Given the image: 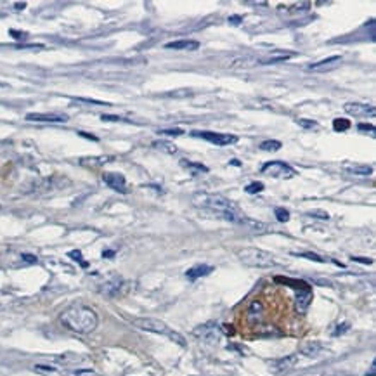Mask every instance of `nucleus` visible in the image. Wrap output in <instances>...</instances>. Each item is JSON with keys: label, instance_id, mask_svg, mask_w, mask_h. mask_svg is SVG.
<instances>
[{"label": "nucleus", "instance_id": "nucleus-28", "mask_svg": "<svg viewBox=\"0 0 376 376\" xmlns=\"http://www.w3.org/2000/svg\"><path fill=\"white\" fill-rule=\"evenodd\" d=\"M33 369L37 373H40V375H56L57 373L56 368H52V366H44V364H37Z\"/></svg>", "mask_w": 376, "mask_h": 376}, {"label": "nucleus", "instance_id": "nucleus-1", "mask_svg": "<svg viewBox=\"0 0 376 376\" xmlns=\"http://www.w3.org/2000/svg\"><path fill=\"white\" fill-rule=\"evenodd\" d=\"M193 205L196 208H201L205 212L215 215L217 219L229 220L232 224H241L245 226L248 217L238 210V206L232 205L227 198H224L222 194H213V193H196L193 194Z\"/></svg>", "mask_w": 376, "mask_h": 376}, {"label": "nucleus", "instance_id": "nucleus-13", "mask_svg": "<svg viewBox=\"0 0 376 376\" xmlns=\"http://www.w3.org/2000/svg\"><path fill=\"white\" fill-rule=\"evenodd\" d=\"M310 302H312V291H310V288L298 291L297 298H295V307H297L298 314H305L310 305Z\"/></svg>", "mask_w": 376, "mask_h": 376}, {"label": "nucleus", "instance_id": "nucleus-25", "mask_svg": "<svg viewBox=\"0 0 376 376\" xmlns=\"http://www.w3.org/2000/svg\"><path fill=\"white\" fill-rule=\"evenodd\" d=\"M276 281L277 283H284V284H290L291 288H297L298 291L300 290H307V284L303 283V281H293V279H284V277H276Z\"/></svg>", "mask_w": 376, "mask_h": 376}, {"label": "nucleus", "instance_id": "nucleus-3", "mask_svg": "<svg viewBox=\"0 0 376 376\" xmlns=\"http://www.w3.org/2000/svg\"><path fill=\"white\" fill-rule=\"evenodd\" d=\"M132 324H134L135 328L142 329V331H149V333H156V335L167 336V338H170L172 342H175L180 347L186 345L184 336L180 335V333L174 331L172 328H168L167 324L160 319H154V317H135V319L132 321Z\"/></svg>", "mask_w": 376, "mask_h": 376}, {"label": "nucleus", "instance_id": "nucleus-19", "mask_svg": "<svg viewBox=\"0 0 376 376\" xmlns=\"http://www.w3.org/2000/svg\"><path fill=\"white\" fill-rule=\"evenodd\" d=\"M321 350H323V345L319 342H305L300 347V354L305 355V357H316V355H319Z\"/></svg>", "mask_w": 376, "mask_h": 376}, {"label": "nucleus", "instance_id": "nucleus-6", "mask_svg": "<svg viewBox=\"0 0 376 376\" xmlns=\"http://www.w3.org/2000/svg\"><path fill=\"white\" fill-rule=\"evenodd\" d=\"M262 174L264 175H269V177H274V179H291L297 175V170L293 167H290L288 163L284 161H269L262 167Z\"/></svg>", "mask_w": 376, "mask_h": 376}, {"label": "nucleus", "instance_id": "nucleus-5", "mask_svg": "<svg viewBox=\"0 0 376 376\" xmlns=\"http://www.w3.org/2000/svg\"><path fill=\"white\" fill-rule=\"evenodd\" d=\"M70 184H71L70 180H68L66 177H63V175H50V177H45V179H38L35 180V182H31L30 187H28L25 193L38 194V196H42V194H52L61 189H66Z\"/></svg>", "mask_w": 376, "mask_h": 376}, {"label": "nucleus", "instance_id": "nucleus-42", "mask_svg": "<svg viewBox=\"0 0 376 376\" xmlns=\"http://www.w3.org/2000/svg\"><path fill=\"white\" fill-rule=\"evenodd\" d=\"M352 260L355 262H361V264H373L371 258H362V257H352Z\"/></svg>", "mask_w": 376, "mask_h": 376}, {"label": "nucleus", "instance_id": "nucleus-18", "mask_svg": "<svg viewBox=\"0 0 376 376\" xmlns=\"http://www.w3.org/2000/svg\"><path fill=\"white\" fill-rule=\"evenodd\" d=\"M213 271L212 265H205V264H200V265H194V267H191L189 271L186 272V277L191 281L198 279V277H203V276H208L210 272Z\"/></svg>", "mask_w": 376, "mask_h": 376}, {"label": "nucleus", "instance_id": "nucleus-33", "mask_svg": "<svg viewBox=\"0 0 376 376\" xmlns=\"http://www.w3.org/2000/svg\"><path fill=\"white\" fill-rule=\"evenodd\" d=\"M298 125H300V127H303V128H316L317 127L316 122H312V120H305V118L298 120Z\"/></svg>", "mask_w": 376, "mask_h": 376}, {"label": "nucleus", "instance_id": "nucleus-26", "mask_svg": "<svg viewBox=\"0 0 376 376\" xmlns=\"http://www.w3.org/2000/svg\"><path fill=\"white\" fill-rule=\"evenodd\" d=\"M333 128H335L336 132H345L350 128V122L345 118H336L333 120Z\"/></svg>", "mask_w": 376, "mask_h": 376}, {"label": "nucleus", "instance_id": "nucleus-38", "mask_svg": "<svg viewBox=\"0 0 376 376\" xmlns=\"http://www.w3.org/2000/svg\"><path fill=\"white\" fill-rule=\"evenodd\" d=\"M76 101H78V102H87V104L108 106V104H106V102H101V101H94V99H85V97H76Z\"/></svg>", "mask_w": 376, "mask_h": 376}, {"label": "nucleus", "instance_id": "nucleus-45", "mask_svg": "<svg viewBox=\"0 0 376 376\" xmlns=\"http://www.w3.org/2000/svg\"><path fill=\"white\" fill-rule=\"evenodd\" d=\"M229 21L234 23V25H239V23H241V18H239V16H232V18H229Z\"/></svg>", "mask_w": 376, "mask_h": 376}, {"label": "nucleus", "instance_id": "nucleus-20", "mask_svg": "<svg viewBox=\"0 0 376 376\" xmlns=\"http://www.w3.org/2000/svg\"><path fill=\"white\" fill-rule=\"evenodd\" d=\"M258 64V59L255 56H243V57H236V59L229 61L227 66L229 68H250Z\"/></svg>", "mask_w": 376, "mask_h": 376}, {"label": "nucleus", "instance_id": "nucleus-31", "mask_svg": "<svg viewBox=\"0 0 376 376\" xmlns=\"http://www.w3.org/2000/svg\"><path fill=\"white\" fill-rule=\"evenodd\" d=\"M293 255H297V257L309 258V260H314V262H319V264H324V262H326L323 257H319V255H316V253H310V251H303V253H293Z\"/></svg>", "mask_w": 376, "mask_h": 376}, {"label": "nucleus", "instance_id": "nucleus-46", "mask_svg": "<svg viewBox=\"0 0 376 376\" xmlns=\"http://www.w3.org/2000/svg\"><path fill=\"white\" fill-rule=\"evenodd\" d=\"M369 376H375V362L371 364V369H369V373H368Z\"/></svg>", "mask_w": 376, "mask_h": 376}, {"label": "nucleus", "instance_id": "nucleus-4", "mask_svg": "<svg viewBox=\"0 0 376 376\" xmlns=\"http://www.w3.org/2000/svg\"><path fill=\"white\" fill-rule=\"evenodd\" d=\"M238 258L248 267H257V269H269L274 267V257L269 251L260 248H241L238 250Z\"/></svg>", "mask_w": 376, "mask_h": 376}, {"label": "nucleus", "instance_id": "nucleus-11", "mask_svg": "<svg viewBox=\"0 0 376 376\" xmlns=\"http://www.w3.org/2000/svg\"><path fill=\"white\" fill-rule=\"evenodd\" d=\"M264 303L260 300H253V302L250 303L248 309H246V321H248L251 326L255 324H260L262 319H264Z\"/></svg>", "mask_w": 376, "mask_h": 376}, {"label": "nucleus", "instance_id": "nucleus-44", "mask_svg": "<svg viewBox=\"0 0 376 376\" xmlns=\"http://www.w3.org/2000/svg\"><path fill=\"white\" fill-rule=\"evenodd\" d=\"M224 331L227 333V335H234V329H232V326H227V324L224 326Z\"/></svg>", "mask_w": 376, "mask_h": 376}, {"label": "nucleus", "instance_id": "nucleus-41", "mask_svg": "<svg viewBox=\"0 0 376 376\" xmlns=\"http://www.w3.org/2000/svg\"><path fill=\"white\" fill-rule=\"evenodd\" d=\"M102 120H106V122H122L120 116H111V115H102Z\"/></svg>", "mask_w": 376, "mask_h": 376}, {"label": "nucleus", "instance_id": "nucleus-32", "mask_svg": "<svg viewBox=\"0 0 376 376\" xmlns=\"http://www.w3.org/2000/svg\"><path fill=\"white\" fill-rule=\"evenodd\" d=\"M68 255H70V257L73 258V260H76V262H78V264L82 265V267H87V262H85V260H83V258H82V253H80L78 250H75V251H70V253H68Z\"/></svg>", "mask_w": 376, "mask_h": 376}, {"label": "nucleus", "instance_id": "nucleus-14", "mask_svg": "<svg viewBox=\"0 0 376 376\" xmlns=\"http://www.w3.org/2000/svg\"><path fill=\"white\" fill-rule=\"evenodd\" d=\"M342 170L349 172V174H352V175H359V177H368V175L373 174V167L362 165V163H352V161L342 163Z\"/></svg>", "mask_w": 376, "mask_h": 376}, {"label": "nucleus", "instance_id": "nucleus-40", "mask_svg": "<svg viewBox=\"0 0 376 376\" xmlns=\"http://www.w3.org/2000/svg\"><path fill=\"white\" fill-rule=\"evenodd\" d=\"M21 257H23V260H25V262H28V264H37V257H35V255L23 253Z\"/></svg>", "mask_w": 376, "mask_h": 376}, {"label": "nucleus", "instance_id": "nucleus-10", "mask_svg": "<svg viewBox=\"0 0 376 376\" xmlns=\"http://www.w3.org/2000/svg\"><path fill=\"white\" fill-rule=\"evenodd\" d=\"M28 122H44V123H64L68 122L66 115L61 113H28Z\"/></svg>", "mask_w": 376, "mask_h": 376}, {"label": "nucleus", "instance_id": "nucleus-12", "mask_svg": "<svg viewBox=\"0 0 376 376\" xmlns=\"http://www.w3.org/2000/svg\"><path fill=\"white\" fill-rule=\"evenodd\" d=\"M102 180H104V184H108L111 189L123 194L127 193V182H125V177H123L122 174H111V172H108V174L102 175Z\"/></svg>", "mask_w": 376, "mask_h": 376}, {"label": "nucleus", "instance_id": "nucleus-30", "mask_svg": "<svg viewBox=\"0 0 376 376\" xmlns=\"http://www.w3.org/2000/svg\"><path fill=\"white\" fill-rule=\"evenodd\" d=\"M274 215H276V219L279 220V222H288V220H290V212L284 210V208H276Z\"/></svg>", "mask_w": 376, "mask_h": 376}, {"label": "nucleus", "instance_id": "nucleus-9", "mask_svg": "<svg viewBox=\"0 0 376 376\" xmlns=\"http://www.w3.org/2000/svg\"><path fill=\"white\" fill-rule=\"evenodd\" d=\"M345 111L355 118H373L375 116V108L371 104H362V102H347Z\"/></svg>", "mask_w": 376, "mask_h": 376}, {"label": "nucleus", "instance_id": "nucleus-17", "mask_svg": "<svg viewBox=\"0 0 376 376\" xmlns=\"http://www.w3.org/2000/svg\"><path fill=\"white\" fill-rule=\"evenodd\" d=\"M165 49H174V50H198L200 49V42L196 40H175L168 42Z\"/></svg>", "mask_w": 376, "mask_h": 376}, {"label": "nucleus", "instance_id": "nucleus-23", "mask_svg": "<svg viewBox=\"0 0 376 376\" xmlns=\"http://www.w3.org/2000/svg\"><path fill=\"white\" fill-rule=\"evenodd\" d=\"M153 148L160 149V151H163V153H168V154H175V153H177V146L172 144V142H167V141L153 142Z\"/></svg>", "mask_w": 376, "mask_h": 376}, {"label": "nucleus", "instance_id": "nucleus-48", "mask_svg": "<svg viewBox=\"0 0 376 376\" xmlns=\"http://www.w3.org/2000/svg\"><path fill=\"white\" fill-rule=\"evenodd\" d=\"M25 5H26V4H25V2H23V4H18V5H16V7H18V11H21V9L25 7Z\"/></svg>", "mask_w": 376, "mask_h": 376}, {"label": "nucleus", "instance_id": "nucleus-35", "mask_svg": "<svg viewBox=\"0 0 376 376\" xmlns=\"http://www.w3.org/2000/svg\"><path fill=\"white\" fill-rule=\"evenodd\" d=\"M71 376H96V373L92 369H76V371H71Z\"/></svg>", "mask_w": 376, "mask_h": 376}, {"label": "nucleus", "instance_id": "nucleus-39", "mask_svg": "<svg viewBox=\"0 0 376 376\" xmlns=\"http://www.w3.org/2000/svg\"><path fill=\"white\" fill-rule=\"evenodd\" d=\"M357 130L359 132H375V127H373V125H366V123H359Z\"/></svg>", "mask_w": 376, "mask_h": 376}, {"label": "nucleus", "instance_id": "nucleus-2", "mask_svg": "<svg viewBox=\"0 0 376 376\" xmlns=\"http://www.w3.org/2000/svg\"><path fill=\"white\" fill-rule=\"evenodd\" d=\"M59 321L70 331L78 333V335H89L97 328L99 317H97L96 310H92L90 307L71 305L61 312Z\"/></svg>", "mask_w": 376, "mask_h": 376}, {"label": "nucleus", "instance_id": "nucleus-47", "mask_svg": "<svg viewBox=\"0 0 376 376\" xmlns=\"http://www.w3.org/2000/svg\"><path fill=\"white\" fill-rule=\"evenodd\" d=\"M102 255H104V257H113V255H115V251H104Z\"/></svg>", "mask_w": 376, "mask_h": 376}, {"label": "nucleus", "instance_id": "nucleus-29", "mask_svg": "<svg viewBox=\"0 0 376 376\" xmlns=\"http://www.w3.org/2000/svg\"><path fill=\"white\" fill-rule=\"evenodd\" d=\"M245 191H246L248 194L262 193V191H264V184H262V182H251V184H248V186H246Z\"/></svg>", "mask_w": 376, "mask_h": 376}, {"label": "nucleus", "instance_id": "nucleus-37", "mask_svg": "<svg viewBox=\"0 0 376 376\" xmlns=\"http://www.w3.org/2000/svg\"><path fill=\"white\" fill-rule=\"evenodd\" d=\"M349 328H350V324L349 323H343V324H340V326H336V329L333 331V336H338V335H343L345 331H349Z\"/></svg>", "mask_w": 376, "mask_h": 376}, {"label": "nucleus", "instance_id": "nucleus-21", "mask_svg": "<svg viewBox=\"0 0 376 376\" xmlns=\"http://www.w3.org/2000/svg\"><path fill=\"white\" fill-rule=\"evenodd\" d=\"M340 61H342V57L340 56H331V57H328V59H323V61H319V63H316V64H310L309 71H324V70H328V68L335 66V64L340 63Z\"/></svg>", "mask_w": 376, "mask_h": 376}, {"label": "nucleus", "instance_id": "nucleus-22", "mask_svg": "<svg viewBox=\"0 0 376 376\" xmlns=\"http://www.w3.org/2000/svg\"><path fill=\"white\" fill-rule=\"evenodd\" d=\"M180 167L187 168L193 175H198L201 174V172H208V168L201 163H194V161H189V160H180Z\"/></svg>", "mask_w": 376, "mask_h": 376}, {"label": "nucleus", "instance_id": "nucleus-34", "mask_svg": "<svg viewBox=\"0 0 376 376\" xmlns=\"http://www.w3.org/2000/svg\"><path fill=\"white\" fill-rule=\"evenodd\" d=\"M309 217H316V219H321V220H328L329 215L326 212H321V210H314V212H309L307 213Z\"/></svg>", "mask_w": 376, "mask_h": 376}, {"label": "nucleus", "instance_id": "nucleus-8", "mask_svg": "<svg viewBox=\"0 0 376 376\" xmlns=\"http://www.w3.org/2000/svg\"><path fill=\"white\" fill-rule=\"evenodd\" d=\"M191 135H193V137H201L215 146H229L238 141V137L232 134H220V132H208V130H201V132L194 130L191 132Z\"/></svg>", "mask_w": 376, "mask_h": 376}, {"label": "nucleus", "instance_id": "nucleus-36", "mask_svg": "<svg viewBox=\"0 0 376 376\" xmlns=\"http://www.w3.org/2000/svg\"><path fill=\"white\" fill-rule=\"evenodd\" d=\"M160 135H168V137H175V135H182L184 132L180 128H174V130H158Z\"/></svg>", "mask_w": 376, "mask_h": 376}, {"label": "nucleus", "instance_id": "nucleus-16", "mask_svg": "<svg viewBox=\"0 0 376 376\" xmlns=\"http://www.w3.org/2000/svg\"><path fill=\"white\" fill-rule=\"evenodd\" d=\"M295 364H297V355H286V357L276 359V361L271 364V368H272V371H276V373H283V371L291 369Z\"/></svg>", "mask_w": 376, "mask_h": 376}, {"label": "nucleus", "instance_id": "nucleus-43", "mask_svg": "<svg viewBox=\"0 0 376 376\" xmlns=\"http://www.w3.org/2000/svg\"><path fill=\"white\" fill-rule=\"evenodd\" d=\"M11 35L14 38H25L26 37V33H21V31H16V30H11Z\"/></svg>", "mask_w": 376, "mask_h": 376}, {"label": "nucleus", "instance_id": "nucleus-15", "mask_svg": "<svg viewBox=\"0 0 376 376\" xmlns=\"http://www.w3.org/2000/svg\"><path fill=\"white\" fill-rule=\"evenodd\" d=\"M123 286V279L122 277H111L109 281H106L104 284H101V288H99V291H101L102 295H106V297H116V295L120 293V290H122Z\"/></svg>", "mask_w": 376, "mask_h": 376}, {"label": "nucleus", "instance_id": "nucleus-24", "mask_svg": "<svg viewBox=\"0 0 376 376\" xmlns=\"http://www.w3.org/2000/svg\"><path fill=\"white\" fill-rule=\"evenodd\" d=\"M310 7L309 2H303V4H295L291 7H279V12H284V14H297V12H303Z\"/></svg>", "mask_w": 376, "mask_h": 376}, {"label": "nucleus", "instance_id": "nucleus-27", "mask_svg": "<svg viewBox=\"0 0 376 376\" xmlns=\"http://www.w3.org/2000/svg\"><path fill=\"white\" fill-rule=\"evenodd\" d=\"M262 151H279L281 149V142L279 141H265L260 144Z\"/></svg>", "mask_w": 376, "mask_h": 376}, {"label": "nucleus", "instance_id": "nucleus-7", "mask_svg": "<svg viewBox=\"0 0 376 376\" xmlns=\"http://www.w3.org/2000/svg\"><path fill=\"white\" fill-rule=\"evenodd\" d=\"M193 333H194V336H196L198 340H201V342H205V343H210V345H213V343L219 342L220 335H222L219 324L213 323V321L201 324V326H198Z\"/></svg>", "mask_w": 376, "mask_h": 376}]
</instances>
